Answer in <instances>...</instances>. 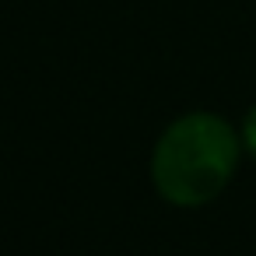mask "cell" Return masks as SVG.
<instances>
[{"label":"cell","mask_w":256,"mask_h":256,"mask_svg":"<svg viewBox=\"0 0 256 256\" xmlns=\"http://www.w3.org/2000/svg\"><path fill=\"white\" fill-rule=\"evenodd\" d=\"M238 137L214 112L179 116L154 144V190L176 207L210 204L238 165Z\"/></svg>","instance_id":"obj_1"},{"label":"cell","mask_w":256,"mask_h":256,"mask_svg":"<svg viewBox=\"0 0 256 256\" xmlns=\"http://www.w3.org/2000/svg\"><path fill=\"white\" fill-rule=\"evenodd\" d=\"M242 144H246V151L256 158V109H249V116H246V123H242Z\"/></svg>","instance_id":"obj_2"}]
</instances>
